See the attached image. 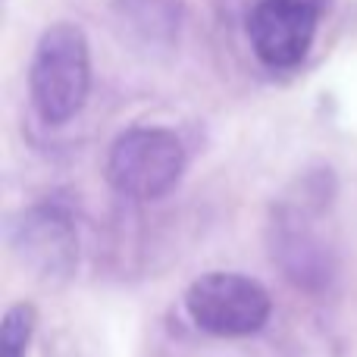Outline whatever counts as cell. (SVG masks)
<instances>
[{
  "instance_id": "6da1fadb",
  "label": "cell",
  "mask_w": 357,
  "mask_h": 357,
  "mask_svg": "<svg viewBox=\"0 0 357 357\" xmlns=\"http://www.w3.org/2000/svg\"><path fill=\"white\" fill-rule=\"evenodd\" d=\"M335 182L329 169H310L291 185L270 210L266 245L270 257L298 289L320 295L329 291L339 273V251L323 220L333 210Z\"/></svg>"
},
{
  "instance_id": "7a4b0ae2",
  "label": "cell",
  "mask_w": 357,
  "mask_h": 357,
  "mask_svg": "<svg viewBox=\"0 0 357 357\" xmlns=\"http://www.w3.org/2000/svg\"><path fill=\"white\" fill-rule=\"evenodd\" d=\"M29 94L47 126H66L91 94V50L75 22H54L41 31L29 66Z\"/></svg>"
},
{
  "instance_id": "3957f363",
  "label": "cell",
  "mask_w": 357,
  "mask_h": 357,
  "mask_svg": "<svg viewBox=\"0 0 357 357\" xmlns=\"http://www.w3.org/2000/svg\"><path fill=\"white\" fill-rule=\"evenodd\" d=\"M188 154L176 132L160 126H138L113 138L104 176L116 195L129 201H160L182 182Z\"/></svg>"
},
{
  "instance_id": "277c9868",
  "label": "cell",
  "mask_w": 357,
  "mask_h": 357,
  "mask_svg": "<svg viewBox=\"0 0 357 357\" xmlns=\"http://www.w3.org/2000/svg\"><path fill=\"white\" fill-rule=\"evenodd\" d=\"M185 310L204 333L220 335V339H245L270 323L273 298L257 279L213 270L188 282Z\"/></svg>"
},
{
  "instance_id": "5b68a950",
  "label": "cell",
  "mask_w": 357,
  "mask_h": 357,
  "mask_svg": "<svg viewBox=\"0 0 357 357\" xmlns=\"http://www.w3.org/2000/svg\"><path fill=\"white\" fill-rule=\"evenodd\" d=\"M10 251L44 282H69L79 270V229L69 210L35 204L10 220Z\"/></svg>"
},
{
  "instance_id": "8992f818",
  "label": "cell",
  "mask_w": 357,
  "mask_h": 357,
  "mask_svg": "<svg viewBox=\"0 0 357 357\" xmlns=\"http://www.w3.org/2000/svg\"><path fill=\"white\" fill-rule=\"evenodd\" d=\"M323 0H257L248 13V41L270 69H291L317 38Z\"/></svg>"
},
{
  "instance_id": "52a82bcc",
  "label": "cell",
  "mask_w": 357,
  "mask_h": 357,
  "mask_svg": "<svg viewBox=\"0 0 357 357\" xmlns=\"http://www.w3.org/2000/svg\"><path fill=\"white\" fill-rule=\"evenodd\" d=\"M38 326V307L31 301H16L0 323V357H25Z\"/></svg>"
}]
</instances>
